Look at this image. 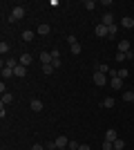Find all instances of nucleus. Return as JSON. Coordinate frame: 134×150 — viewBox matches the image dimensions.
<instances>
[{"instance_id": "obj_1", "label": "nucleus", "mask_w": 134, "mask_h": 150, "mask_svg": "<svg viewBox=\"0 0 134 150\" xmlns=\"http://www.w3.org/2000/svg\"><path fill=\"white\" fill-rule=\"evenodd\" d=\"M22 16H25V7H13L11 16H9V23H16V20H20Z\"/></svg>"}, {"instance_id": "obj_2", "label": "nucleus", "mask_w": 134, "mask_h": 150, "mask_svg": "<svg viewBox=\"0 0 134 150\" xmlns=\"http://www.w3.org/2000/svg\"><path fill=\"white\" fill-rule=\"evenodd\" d=\"M107 79H109L107 74H101V72H94V85H98V88H101V85H105V83H107Z\"/></svg>"}, {"instance_id": "obj_3", "label": "nucleus", "mask_w": 134, "mask_h": 150, "mask_svg": "<svg viewBox=\"0 0 134 150\" xmlns=\"http://www.w3.org/2000/svg\"><path fill=\"white\" fill-rule=\"evenodd\" d=\"M54 144H56V148H67V146H69V139L63 137V134H58V137L54 139Z\"/></svg>"}, {"instance_id": "obj_4", "label": "nucleus", "mask_w": 134, "mask_h": 150, "mask_svg": "<svg viewBox=\"0 0 134 150\" xmlns=\"http://www.w3.org/2000/svg\"><path fill=\"white\" fill-rule=\"evenodd\" d=\"M94 34H96L98 38H105V36H107V27L101 23V25H96V27H94Z\"/></svg>"}, {"instance_id": "obj_5", "label": "nucleus", "mask_w": 134, "mask_h": 150, "mask_svg": "<svg viewBox=\"0 0 134 150\" xmlns=\"http://www.w3.org/2000/svg\"><path fill=\"white\" fill-rule=\"evenodd\" d=\"M116 139H119V132H116L114 128H109V130L105 132V141H112V144H114Z\"/></svg>"}, {"instance_id": "obj_6", "label": "nucleus", "mask_w": 134, "mask_h": 150, "mask_svg": "<svg viewBox=\"0 0 134 150\" xmlns=\"http://www.w3.org/2000/svg\"><path fill=\"white\" fill-rule=\"evenodd\" d=\"M18 61H20V65H22V67H29V65L34 63V58H32V54H22Z\"/></svg>"}, {"instance_id": "obj_7", "label": "nucleus", "mask_w": 134, "mask_h": 150, "mask_svg": "<svg viewBox=\"0 0 134 150\" xmlns=\"http://www.w3.org/2000/svg\"><path fill=\"white\" fill-rule=\"evenodd\" d=\"M51 61H54V58H51V52H40V63H43V65H51Z\"/></svg>"}, {"instance_id": "obj_8", "label": "nucleus", "mask_w": 134, "mask_h": 150, "mask_svg": "<svg viewBox=\"0 0 134 150\" xmlns=\"http://www.w3.org/2000/svg\"><path fill=\"white\" fill-rule=\"evenodd\" d=\"M101 23H103V25H105V27H112V25H114V16H112V13H103V20H101Z\"/></svg>"}, {"instance_id": "obj_9", "label": "nucleus", "mask_w": 134, "mask_h": 150, "mask_svg": "<svg viewBox=\"0 0 134 150\" xmlns=\"http://www.w3.org/2000/svg\"><path fill=\"white\" fill-rule=\"evenodd\" d=\"M29 108H32V110H34V112H40V110H43V101H40V99H34L32 101V103H29Z\"/></svg>"}, {"instance_id": "obj_10", "label": "nucleus", "mask_w": 134, "mask_h": 150, "mask_svg": "<svg viewBox=\"0 0 134 150\" xmlns=\"http://www.w3.org/2000/svg\"><path fill=\"white\" fill-rule=\"evenodd\" d=\"M13 76H18V79H25V76H27V67H22V65H18V67L13 69Z\"/></svg>"}, {"instance_id": "obj_11", "label": "nucleus", "mask_w": 134, "mask_h": 150, "mask_svg": "<svg viewBox=\"0 0 134 150\" xmlns=\"http://www.w3.org/2000/svg\"><path fill=\"white\" fill-rule=\"evenodd\" d=\"M119 52H121V54L132 52V50H130V40H121V43H119Z\"/></svg>"}, {"instance_id": "obj_12", "label": "nucleus", "mask_w": 134, "mask_h": 150, "mask_svg": "<svg viewBox=\"0 0 134 150\" xmlns=\"http://www.w3.org/2000/svg\"><path fill=\"white\" fill-rule=\"evenodd\" d=\"M121 25L125 27V29H132V27H134V18H130V16H125V18L121 20Z\"/></svg>"}, {"instance_id": "obj_13", "label": "nucleus", "mask_w": 134, "mask_h": 150, "mask_svg": "<svg viewBox=\"0 0 134 150\" xmlns=\"http://www.w3.org/2000/svg\"><path fill=\"white\" fill-rule=\"evenodd\" d=\"M109 65H105V63H98V65H96V72H101V74H109Z\"/></svg>"}, {"instance_id": "obj_14", "label": "nucleus", "mask_w": 134, "mask_h": 150, "mask_svg": "<svg viewBox=\"0 0 134 150\" xmlns=\"http://www.w3.org/2000/svg\"><path fill=\"white\" fill-rule=\"evenodd\" d=\"M114 103H116V101H114V96H105L101 105H103V108H114Z\"/></svg>"}, {"instance_id": "obj_15", "label": "nucleus", "mask_w": 134, "mask_h": 150, "mask_svg": "<svg viewBox=\"0 0 134 150\" xmlns=\"http://www.w3.org/2000/svg\"><path fill=\"white\" fill-rule=\"evenodd\" d=\"M22 40H25V43H32V40H34V31L25 29V31H22Z\"/></svg>"}, {"instance_id": "obj_16", "label": "nucleus", "mask_w": 134, "mask_h": 150, "mask_svg": "<svg viewBox=\"0 0 134 150\" xmlns=\"http://www.w3.org/2000/svg\"><path fill=\"white\" fill-rule=\"evenodd\" d=\"M112 90H123V79H112Z\"/></svg>"}, {"instance_id": "obj_17", "label": "nucleus", "mask_w": 134, "mask_h": 150, "mask_svg": "<svg viewBox=\"0 0 134 150\" xmlns=\"http://www.w3.org/2000/svg\"><path fill=\"white\" fill-rule=\"evenodd\" d=\"M123 101L125 103H134V92L130 90V92H123Z\"/></svg>"}, {"instance_id": "obj_18", "label": "nucleus", "mask_w": 134, "mask_h": 150, "mask_svg": "<svg viewBox=\"0 0 134 150\" xmlns=\"http://www.w3.org/2000/svg\"><path fill=\"white\" fill-rule=\"evenodd\" d=\"M49 31H51V27H49V25H38V34H40V36H47Z\"/></svg>"}, {"instance_id": "obj_19", "label": "nucleus", "mask_w": 134, "mask_h": 150, "mask_svg": "<svg viewBox=\"0 0 134 150\" xmlns=\"http://www.w3.org/2000/svg\"><path fill=\"white\" fill-rule=\"evenodd\" d=\"M83 7L87 9V11H94V9H96V2H94V0H85Z\"/></svg>"}, {"instance_id": "obj_20", "label": "nucleus", "mask_w": 134, "mask_h": 150, "mask_svg": "<svg viewBox=\"0 0 134 150\" xmlns=\"http://www.w3.org/2000/svg\"><path fill=\"white\" fill-rule=\"evenodd\" d=\"M116 34H119V25H112V27H107V36H109V38H114Z\"/></svg>"}, {"instance_id": "obj_21", "label": "nucleus", "mask_w": 134, "mask_h": 150, "mask_svg": "<svg viewBox=\"0 0 134 150\" xmlns=\"http://www.w3.org/2000/svg\"><path fill=\"white\" fill-rule=\"evenodd\" d=\"M13 76V69L11 67H2V79H11Z\"/></svg>"}, {"instance_id": "obj_22", "label": "nucleus", "mask_w": 134, "mask_h": 150, "mask_svg": "<svg viewBox=\"0 0 134 150\" xmlns=\"http://www.w3.org/2000/svg\"><path fill=\"white\" fill-rule=\"evenodd\" d=\"M69 50H72V54H74V56H78V54H81V50H83V47H81V43H76V45H72Z\"/></svg>"}, {"instance_id": "obj_23", "label": "nucleus", "mask_w": 134, "mask_h": 150, "mask_svg": "<svg viewBox=\"0 0 134 150\" xmlns=\"http://www.w3.org/2000/svg\"><path fill=\"white\" fill-rule=\"evenodd\" d=\"M11 101H13V96H11L9 92H5V94H2V105H7V103H11Z\"/></svg>"}, {"instance_id": "obj_24", "label": "nucleus", "mask_w": 134, "mask_h": 150, "mask_svg": "<svg viewBox=\"0 0 134 150\" xmlns=\"http://www.w3.org/2000/svg\"><path fill=\"white\" fill-rule=\"evenodd\" d=\"M125 148V141H123V139H116L114 141V150H123Z\"/></svg>"}, {"instance_id": "obj_25", "label": "nucleus", "mask_w": 134, "mask_h": 150, "mask_svg": "<svg viewBox=\"0 0 134 150\" xmlns=\"http://www.w3.org/2000/svg\"><path fill=\"white\" fill-rule=\"evenodd\" d=\"M7 52H9V43H5V40H2V43H0V54L5 56Z\"/></svg>"}, {"instance_id": "obj_26", "label": "nucleus", "mask_w": 134, "mask_h": 150, "mask_svg": "<svg viewBox=\"0 0 134 150\" xmlns=\"http://www.w3.org/2000/svg\"><path fill=\"white\" fill-rule=\"evenodd\" d=\"M128 76H130V72H128L125 67H123V69H119V79H128Z\"/></svg>"}, {"instance_id": "obj_27", "label": "nucleus", "mask_w": 134, "mask_h": 150, "mask_svg": "<svg viewBox=\"0 0 134 150\" xmlns=\"http://www.w3.org/2000/svg\"><path fill=\"white\" fill-rule=\"evenodd\" d=\"M54 72V65H43V74H51Z\"/></svg>"}, {"instance_id": "obj_28", "label": "nucleus", "mask_w": 134, "mask_h": 150, "mask_svg": "<svg viewBox=\"0 0 134 150\" xmlns=\"http://www.w3.org/2000/svg\"><path fill=\"white\" fill-rule=\"evenodd\" d=\"M103 150H114V144L112 141H103Z\"/></svg>"}, {"instance_id": "obj_29", "label": "nucleus", "mask_w": 134, "mask_h": 150, "mask_svg": "<svg viewBox=\"0 0 134 150\" xmlns=\"http://www.w3.org/2000/svg\"><path fill=\"white\" fill-rule=\"evenodd\" d=\"M67 43H69V47H72V45H76L78 40H76V36H72V34H69V36H67Z\"/></svg>"}, {"instance_id": "obj_30", "label": "nucleus", "mask_w": 134, "mask_h": 150, "mask_svg": "<svg viewBox=\"0 0 134 150\" xmlns=\"http://www.w3.org/2000/svg\"><path fill=\"white\" fill-rule=\"evenodd\" d=\"M67 148H69V150H78V148H81V144H76V141H69V146H67Z\"/></svg>"}, {"instance_id": "obj_31", "label": "nucleus", "mask_w": 134, "mask_h": 150, "mask_svg": "<svg viewBox=\"0 0 134 150\" xmlns=\"http://www.w3.org/2000/svg\"><path fill=\"white\" fill-rule=\"evenodd\" d=\"M51 58H54V61H56V58H60V52H58V50H51Z\"/></svg>"}, {"instance_id": "obj_32", "label": "nucleus", "mask_w": 134, "mask_h": 150, "mask_svg": "<svg viewBox=\"0 0 134 150\" xmlns=\"http://www.w3.org/2000/svg\"><path fill=\"white\" fill-rule=\"evenodd\" d=\"M60 63H63V61H60V58H56V61H51V65H54V69H58V67H60Z\"/></svg>"}, {"instance_id": "obj_33", "label": "nucleus", "mask_w": 134, "mask_h": 150, "mask_svg": "<svg viewBox=\"0 0 134 150\" xmlns=\"http://www.w3.org/2000/svg\"><path fill=\"white\" fill-rule=\"evenodd\" d=\"M116 61H128V56H125V54H121V52H119V54H116Z\"/></svg>"}, {"instance_id": "obj_34", "label": "nucleus", "mask_w": 134, "mask_h": 150, "mask_svg": "<svg viewBox=\"0 0 134 150\" xmlns=\"http://www.w3.org/2000/svg\"><path fill=\"white\" fill-rule=\"evenodd\" d=\"M32 150H45V146H40V144H36V146H32Z\"/></svg>"}, {"instance_id": "obj_35", "label": "nucleus", "mask_w": 134, "mask_h": 150, "mask_svg": "<svg viewBox=\"0 0 134 150\" xmlns=\"http://www.w3.org/2000/svg\"><path fill=\"white\" fill-rule=\"evenodd\" d=\"M78 150H92V148H89L87 144H81V148H78Z\"/></svg>"}, {"instance_id": "obj_36", "label": "nucleus", "mask_w": 134, "mask_h": 150, "mask_svg": "<svg viewBox=\"0 0 134 150\" xmlns=\"http://www.w3.org/2000/svg\"><path fill=\"white\" fill-rule=\"evenodd\" d=\"M58 150H67V148H58Z\"/></svg>"}, {"instance_id": "obj_37", "label": "nucleus", "mask_w": 134, "mask_h": 150, "mask_svg": "<svg viewBox=\"0 0 134 150\" xmlns=\"http://www.w3.org/2000/svg\"><path fill=\"white\" fill-rule=\"evenodd\" d=\"M132 92H134V90H132Z\"/></svg>"}]
</instances>
